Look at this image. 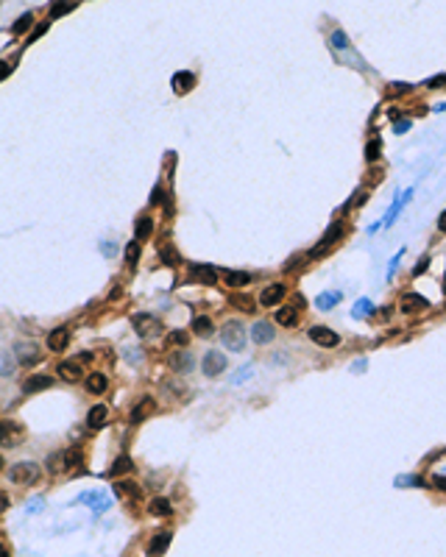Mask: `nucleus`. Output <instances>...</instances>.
Returning a JSON list of instances; mask_svg holds the SVG:
<instances>
[{
	"mask_svg": "<svg viewBox=\"0 0 446 557\" xmlns=\"http://www.w3.org/2000/svg\"><path fill=\"white\" fill-rule=\"evenodd\" d=\"M221 340H223V346L229 348V351H243V348H246V326H243L240 321L223 323Z\"/></svg>",
	"mask_w": 446,
	"mask_h": 557,
	"instance_id": "f257e3e1",
	"label": "nucleus"
},
{
	"mask_svg": "<svg viewBox=\"0 0 446 557\" xmlns=\"http://www.w3.org/2000/svg\"><path fill=\"white\" fill-rule=\"evenodd\" d=\"M137 335L142 337V340H151V337L162 335V321H159L156 315H151V312H137V315L132 318Z\"/></svg>",
	"mask_w": 446,
	"mask_h": 557,
	"instance_id": "f03ea898",
	"label": "nucleus"
},
{
	"mask_svg": "<svg viewBox=\"0 0 446 557\" xmlns=\"http://www.w3.org/2000/svg\"><path fill=\"white\" fill-rule=\"evenodd\" d=\"M22 437H25L22 424H17V421H0V446L14 449Z\"/></svg>",
	"mask_w": 446,
	"mask_h": 557,
	"instance_id": "7ed1b4c3",
	"label": "nucleus"
},
{
	"mask_svg": "<svg viewBox=\"0 0 446 557\" xmlns=\"http://www.w3.org/2000/svg\"><path fill=\"white\" fill-rule=\"evenodd\" d=\"M9 477L14 485H34L39 479V465L37 463H17L9 471Z\"/></svg>",
	"mask_w": 446,
	"mask_h": 557,
	"instance_id": "20e7f679",
	"label": "nucleus"
},
{
	"mask_svg": "<svg viewBox=\"0 0 446 557\" xmlns=\"http://www.w3.org/2000/svg\"><path fill=\"white\" fill-rule=\"evenodd\" d=\"M307 335H310V340H312V343H318L321 348H335L337 343H340V337H337L332 329H326V326H312V329L307 331Z\"/></svg>",
	"mask_w": 446,
	"mask_h": 557,
	"instance_id": "39448f33",
	"label": "nucleus"
},
{
	"mask_svg": "<svg viewBox=\"0 0 446 557\" xmlns=\"http://www.w3.org/2000/svg\"><path fill=\"white\" fill-rule=\"evenodd\" d=\"M427 307H430V301H427L424 295H418V293H407V295H402V301H399V310L407 312V315H413V312H424Z\"/></svg>",
	"mask_w": 446,
	"mask_h": 557,
	"instance_id": "423d86ee",
	"label": "nucleus"
},
{
	"mask_svg": "<svg viewBox=\"0 0 446 557\" xmlns=\"http://www.w3.org/2000/svg\"><path fill=\"white\" fill-rule=\"evenodd\" d=\"M59 379H64V382H78V379H84V368H81L78 359H67V363H59Z\"/></svg>",
	"mask_w": 446,
	"mask_h": 557,
	"instance_id": "0eeeda50",
	"label": "nucleus"
},
{
	"mask_svg": "<svg viewBox=\"0 0 446 557\" xmlns=\"http://www.w3.org/2000/svg\"><path fill=\"white\" fill-rule=\"evenodd\" d=\"M201 368H204L206 376H218V373H223V368H226V357L221 351H209L204 357V365H201Z\"/></svg>",
	"mask_w": 446,
	"mask_h": 557,
	"instance_id": "6e6552de",
	"label": "nucleus"
},
{
	"mask_svg": "<svg viewBox=\"0 0 446 557\" xmlns=\"http://www.w3.org/2000/svg\"><path fill=\"white\" fill-rule=\"evenodd\" d=\"M273 337H276L273 323H268V321H257V323H254V329H251V340H254V343L265 346V343H271Z\"/></svg>",
	"mask_w": 446,
	"mask_h": 557,
	"instance_id": "1a4fd4ad",
	"label": "nucleus"
},
{
	"mask_svg": "<svg viewBox=\"0 0 446 557\" xmlns=\"http://www.w3.org/2000/svg\"><path fill=\"white\" fill-rule=\"evenodd\" d=\"M70 343V329L67 326H59V329H53L50 335H47V348L50 351H64Z\"/></svg>",
	"mask_w": 446,
	"mask_h": 557,
	"instance_id": "9d476101",
	"label": "nucleus"
},
{
	"mask_svg": "<svg viewBox=\"0 0 446 557\" xmlns=\"http://www.w3.org/2000/svg\"><path fill=\"white\" fill-rule=\"evenodd\" d=\"M168 365H170L176 373H187V371L195 365V359H193V354H187V351H173V354L168 357Z\"/></svg>",
	"mask_w": 446,
	"mask_h": 557,
	"instance_id": "9b49d317",
	"label": "nucleus"
},
{
	"mask_svg": "<svg viewBox=\"0 0 446 557\" xmlns=\"http://www.w3.org/2000/svg\"><path fill=\"white\" fill-rule=\"evenodd\" d=\"M284 293H287V290H284V284H271V287L263 290V295H259V304H263V307H276L279 301L284 298Z\"/></svg>",
	"mask_w": 446,
	"mask_h": 557,
	"instance_id": "f8f14e48",
	"label": "nucleus"
},
{
	"mask_svg": "<svg viewBox=\"0 0 446 557\" xmlns=\"http://www.w3.org/2000/svg\"><path fill=\"white\" fill-rule=\"evenodd\" d=\"M53 384L50 376H45V373H37V376H28L25 382H22V390L25 393H39V390H47Z\"/></svg>",
	"mask_w": 446,
	"mask_h": 557,
	"instance_id": "ddd939ff",
	"label": "nucleus"
},
{
	"mask_svg": "<svg viewBox=\"0 0 446 557\" xmlns=\"http://www.w3.org/2000/svg\"><path fill=\"white\" fill-rule=\"evenodd\" d=\"M153 410H156V401H153V399H142V401H137V407L132 410V424H140V421H145Z\"/></svg>",
	"mask_w": 446,
	"mask_h": 557,
	"instance_id": "4468645a",
	"label": "nucleus"
},
{
	"mask_svg": "<svg viewBox=\"0 0 446 557\" xmlns=\"http://www.w3.org/2000/svg\"><path fill=\"white\" fill-rule=\"evenodd\" d=\"M170 541H173V532H159L156 538H153L151 543H148V554L151 557H156V554H162L165 549L170 546Z\"/></svg>",
	"mask_w": 446,
	"mask_h": 557,
	"instance_id": "2eb2a0df",
	"label": "nucleus"
},
{
	"mask_svg": "<svg viewBox=\"0 0 446 557\" xmlns=\"http://www.w3.org/2000/svg\"><path fill=\"white\" fill-rule=\"evenodd\" d=\"M17 354H20V363L22 365H34V363H39V351H37V346H31V343H25V346H22V343H17V348H14Z\"/></svg>",
	"mask_w": 446,
	"mask_h": 557,
	"instance_id": "dca6fc26",
	"label": "nucleus"
},
{
	"mask_svg": "<svg viewBox=\"0 0 446 557\" xmlns=\"http://www.w3.org/2000/svg\"><path fill=\"white\" fill-rule=\"evenodd\" d=\"M340 234H343V223H335V226H329V232H326L324 237H321V242H318V251H315L312 257H321V254H324L326 248H329V242H332V240H337Z\"/></svg>",
	"mask_w": 446,
	"mask_h": 557,
	"instance_id": "f3484780",
	"label": "nucleus"
},
{
	"mask_svg": "<svg viewBox=\"0 0 446 557\" xmlns=\"http://www.w3.org/2000/svg\"><path fill=\"white\" fill-rule=\"evenodd\" d=\"M193 87H195V75H193V73H176V75H173V90H176V92L184 95V92L193 90Z\"/></svg>",
	"mask_w": 446,
	"mask_h": 557,
	"instance_id": "a211bd4d",
	"label": "nucleus"
},
{
	"mask_svg": "<svg viewBox=\"0 0 446 557\" xmlns=\"http://www.w3.org/2000/svg\"><path fill=\"white\" fill-rule=\"evenodd\" d=\"M106 387H109V379H106L103 373H92V376L87 379V390H89V393H95V396L106 393Z\"/></svg>",
	"mask_w": 446,
	"mask_h": 557,
	"instance_id": "6ab92c4d",
	"label": "nucleus"
},
{
	"mask_svg": "<svg viewBox=\"0 0 446 557\" xmlns=\"http://www.w3.org/2000/svg\"><path fill=\"white\" fill-rule=\"evenodd\" d=\"M276 323L296 326V323H299V310H296V307H282V310L276 312Z\"/></svg>",
	"mask_w": 446,
	"mask_h": 557,
	"instance_id": "aec40b11",
	"label": "nucleus"
},
{
	"mask_svg": "<svg viewBox=\"0 0 446 557\" xmlns=\"http://www.w3.org/2000/svg\"><path fill=\"white\" fill-rule=\"evenodd\" d=\"M248 282H251V276H248L246 270H229V273H226V284H229L231 290H237V287H246Z\"/></svg>",
	"mask_w": 446,
	"mask_h": 557,
	"instance_id": "412c9836",
	"label": "nucleus"
},
{
	"mask_svg": "<svg viewBox=\"0 0 446 557\" xmlns=\"http://www.w3.org/2000/svg\"><path fill=\"white\" fill-rule=\"evenodd\" d=\"M410 195H413V189H407V192H404V195H399V198H396V201H393V206H390V209H388V215H385V220H382V226H390V223H393V220H396V215H399V209H402V206H404V201H407V198H410Z\"/></svg>",
	"mask_w": 446,
	"mask_h": 557,
	"instance_id": "4be33fe9",
	"label": "nucleus"
},
{
	"mask_svg": "<svg viewBox=\"0 0 446 557\" xmlns=\"http://www.w3.org/2000/svg\"><path fill=\"white\" fill-rule=\"evenodd\" d=\"M106 415H109V410H106L103 404H95L92 410H89V415H87V424L89 426H100L106 421Z\"/></svg>",
	"mask_w": 446,
	"mask_h": 557,
	"instance_id": "5701e85b",
	"label": "nucleus"
},
{
	"mask_svg": "<svg viewBox=\"0 0 446 557\" xmlns=\"http://www.w3.org/2000/svg\"><path fill=\"white\" fill-rule=\"evenodd\" d=\"M132 468H134L132 457H117L115 463H112V468H109V477H120V474H128Z\"/></svg>",
	"mask_w": 446,
	"mask_h": 557,
	"instance_id": "b1692460",
	"label": "nucleus"
},
{
	"mask_svg": "<svg viewBox=\"0 0 446 557\" xmlns=\"http://www.w3.org/2000/svg\"><path fill=\"white\" fill-rule=\"evenodd\" d=\"M148 513H151V515H170V513H173V507H170L168 499L159 496V499H153L151 505H148Z\"/></svg>",
	"mask_w": 446,
	"mask_h": 557,
	"instance_id": "393cba45",
	"label": "nucleus"
},
{
	"mask_svg": "<svg viewBox=\"0 0 446 557\" xmlns=\"http://www.w3.org/2000/svg\"><path fill=\"white\" fill-rule=\"evenodd\" d=\"M193 331H195V335H201V337H212V331H215V329H212V321H209V318L198 315V318L193 321Z\"/></svg>",
	"mask_w": 446,
	"mask_h": 557,
	"instance_id": "a878e982",
	"label": "nucleus"
},
{
	"mask_svg": "<svg viewBox=\"0 0 446 557\" xmlns=\"http://www.w3.org/2000/svg\"><path fill=\"white\" fill-rule=\"evenodd\" d=\"M151 232H153V220L151 217H140L134 226V237L137 240H145V237H151Z\"/></svg>",
	"mask_w": 446,
	"mask_h": 557,
	"instance_id": "bb28decb",
	"label": "nucleus"
},
{
	"mask_svg": "<svg viewBox=\"0 0 446 557\" xmlns=\"http://www.w3.org/2000/svg\"><path fill=\"white\" fill-rule=\"evenodd\" d=\"M159 259H162L165 265H170V268H173V265H178V259H181V257H178V251H176L173 245H162V248H159Z\"/></svg>",
	"mask_w": 446,
	"mask_h": 557,
	"instance_id": "cd10ccee",
	"label": "nucleus"
},
{
	"mask_svg": "<svg viewBox=\"0 0 446 557\" xmlns=\"http://www.w3.org/2000/svg\"><path fill=\"white\" fill-rule=\"evenodd\" d=\"M337 301H340V293H321L318 298H315V307H318V310H329V307H335Z\"/></svg>",
	"mask_w": 446,
	"mask_h": 557,
	"instance_id": "c85d7f7f",
	"label": "nucleus"
},
{
	"mask_svg": "<svg viewBox=\"0 0 446 557\" xmlns=\"http://www.w3.org/2000/svg\"><path fill=\"white\" fill-rule=\"evenodd\" d=\"M231 307H237V310H243V312H254V301L248 298V295H240V293H231Z\"/></svg>",
	"mask_w": 446,
	"mask_h": 557,
	"instance_id": "c756f323",
	"label": "nucleus"
},
{
	"mask_svg": "<svg viewBox=\"0 0 446 557\" xmlns=\"http://www.w3.org/2000/svg\"><path fill=\"white\" fill-rule=\"evenodd\" d=\"M47 468H50L53 474L64 471V468H67V452H59V454H53V457L47 460Z\"/></svg>",
	"mask_w": 446,
	"mask_h": 557,
	"instance_id": "7c9ffc66",
	"label": "nucleus"
},
{
	"mask_svg": "<svg viewBox=\"0 0 446 557\" xmlns=\"http://www.w3.org/2000/svg\"><path fill=\"white\" fill-rule=\"evenodd\" d=\"M193 276H195V278H198V282H204V284H215V282H218V276H215V270H212V268H209V265H201V268H198V270H195V273H193Z\"/></svg>",
	"mask_w": 446,
	"mask_h": 557,
	"instance_id": "2f4dec72",
	"label": "nucleus"
},
{
	"mask_svg": "<svg viewBox=\"0 0 446 557\" xmlns=\"http://www.w3.org/2000/svg\"><path fill=\"white\" fill-rule=\"evenodd\" d=\"M371 312H374V304H371L368 298H360V301L354 304L352 315H354V318H365V315H371Z\"/></svg>",
	"mask_w": 446,
	"mask_h": 557,
	"instance_id": "473e14b6",
	"label": "nucleus"
},
{
	"mask_svg": "<svg viewBox=\"0 0 446 557\" xmlns=\"http://www.w3.org/2000/svg\"><path fill=\"white\" fill-rule=\"evenodd\" d=\"M379 153H382V142H379V140H371V142L365 145V159H368V162H377Z\"/></svg>",
	"mask_w": 446,
	"mask_h": 557,
	"instance_id": "72a5a7b5",
	"label": "nucleus"
},
{
	"mask_svg": "<svg viewBox=\"0 0 446 557\" xmlns=\"http://www.w3.org/2000/svg\"><path fill=\"white\" fill-rule=\"evenodd\" d=\"M332 47H335V50H346V47H349V37L340 31V28L332 34Z\"/></svg>",
	"mask_w": 446,
	"mask_h": 557,
	"instance_id": "f704fd0d",
	"label": "nucleus"
},
{
	"mask_svg": "<svg viewBox=\"0 0 446 557\" xmlns=\"http://www.w3.org/2000/svg\"><path fill=\"white\" fill-rule=\"evenodd\" d=\"M137 259H140V242L132 240V242H128V248H126V262H128V265H134Z\"/></svg>",
	"mask_w": 446,
	"mask_h": 557,
	"instance_id": "c9c22d12",
	"label": "nucleus"
},
{
	"mask_svg": "<svg viewBox=\"0 0 446 557\" xmlns=\"http://www.w3.org/2000/svg\"><path fill=\"white\" fill-rule=\"evenodd\" d=\"M31 22H34V17H31V14H22V17H20V20H17V22H14V31H17V34H22V31H28V28H31Z\"/></svg>",
	"mask_w": 446,
	"mask_h": 557,
	"instance_id": "e433bc0d",
	"label": "nucleus"
},
{
	"mask_svg": "<svg viewBox=\"0 0 446 557\" xmlns=\"http://www.w3.org/2000/svg\"><path fill=\"white\" fill-rule=\"evenodd\" d=\"M170 343H173V346H187L190 335H187V331H181V329H176L173 335H170Z\"/></svg>",
	"mask_w": 446,
	"mask_h": 557,
	"instance_id": "4c0bfd02",
	"label": "nucleus"
},
{
	"mask_svg": "<svg viewBox=\"0 0 446 557\" xmlns=\"http://www.w3.org/2000/svg\"><path fill=\"white\" fill-rule=\"evenodd\" d=\"M117 490H120V493H126V496H134V499L140 496V488H137L134 482H120V485H117Z\"/></svg>",
	"mask_w": 446,
	"mask_h": 557,
	"instance_id": "58836bf2",
	"label": "nucleus"
},
{
	"mask_svg": "<svg viewBox=\"0 0 446 557\" xmlns=\"http://www.w3.org/2000/svg\"><path fill=\"white\" fill-rule=\"evenodd\" d=\"M251 373H254V371H251V365H248V368H240V371L234 373V376H231V384H243L248 376H251Z\"/></svg>",
	"mask_w": 446,
	"mask_h": 557,
	"instance_id": "ea45409f",
	"label": "nucleus"
},
{
	"mask_svg": "<svg viewBox=\"0 0 446 557\" xmlns=\"http://www.w3.org/2000/svg\"><path fill=\"white\" fill-rule=\"evenodd\" d=\"M70 9H73V6H67V3H56V6L50 9V20H53V17H59V14H67Z\"/></svg>",
	"mask_w": 446,
	"mask_h": 557,
	"instance_id": "a19ab883",
	"label": "nucleus"
},
{
	"mask_svg": "<svg viewBox=\"0 0 446 557\" xmlns=\"http://www.w3.org/2000/svg\"><path fill=\"white\" fill-rule=\"evenodd\" d=\"M427 268H430V259H427V257H421L418 262H415V268H413V276H421Z\"/></svg>",
	"mask_w": 446,
	"mask_h": 557,
	"instance_id": "79ce46f5",
	"label": "nucleus"
},
{
	"mask_svg": "<svg viewBox=\"0 0 446 557\" xmlns=\"http://www.w3.org/2000/svg\"><path fill=\"white\" fill-rule=\"evenodd\" d=\"M396 485H399V488H402V485H424V479H418V477H399V479H396Z\"/></svg>",
	"mask_w": 446,
	"mask_h": 557,
	"instance_id": "37998d69",
	"label": "nucleus"
},
{
	"mask_svg": "<svg viewBox=\"0 0 446 557\" xmlns=\"http://www.w3.org/2000/svg\"><path fill=\"white\" fill-rule=\"evenodd\" d=\"M162 198H165L162 187H153V192H151V204H153V206H156V204H162Z\"/></svg>",
	"mask_w": 446,
	"mask_h": 557,
	"instance_id": "c03bdc74",
	"label": "nucleus"
},
{
	"mask_svg": "<svg viewBox=\"0 0 446 557\" xmlns=\"http://www.w3.org/2000/svg\"><path fill=\"white\" fill-rule=\"evenodd\" d=\"M402 254H404V251H399V254H396V257H393V259H390V265H388V276H393V270H396V265H399V259H402Z\"/></svg>",
	"mask_w": 446,
	"mask_h": 557,
	"instance_id": "a18cd8bd",
	"label": "nucleus"
},
{
	"mask_svg": "<svg viewBox=\"0 0 446 557\" xmlns=\"http://www.w3.org/2000/svg\"><path fill=\"white\" fill-rule=\"evenodd\" d=\"M432 488L446 490V477H432Z\"/></svg>",
	"mask_w": 446,
	"mask_h": 557,
	"instance_id": "49530a36",
	"label": "nucleus"
},
{
	"mask_svg": "<svg viewBox=\"0 0 446 557\" xmlns=\"http://www.w3.org/2000/svg\"><path fill=\"white\" fill-rule=\"evenodd\" d=\"M45 31H47V22H42V25H37V28H34V34H31V42H34L37 37H42Z\"/></svg>",
	"mask_w": 446,
	"mask_h": 557,
	"instance_id": "de8ad7c7",
	"label": "nucleus"
},
{
	"mask_svg": "<svg viewBox=\"0 0 446 557\" xmlns=\"http://www.w3.org/2000/svg\"><path fill=\"white\" fill-rule=\"evenodd\" d=\"M393 128H396V134H402V131H407V128H410V120H402V123H396V126H393Z\"/></svg>",
	"mask_w": 446,
	"mask_h": 557,
	"instance_id": "09e8293b",
	"label": "nucleus"
},
{
	"mask_svg": "<svg viewBox=\"0 0 446 557\" xmlns=\"http://www.w3.org/2000/svg\"><path fill=\"white\" fill-rule=\"evenodd\" d=\"M78 363H81V365H84V363H92V354H89V351H81V354H78Z\"/></svg>",
	"mask_w": 446,
	"mask_h": 557,
	"instance_id": "8fccbe9b",
	"label": "nucleus"
},
{
	"mask_svg": "<svg viewBox=\"0 0 446 557\" xmlns=\"http://www.w3.org/2000/svg\"><path fill=\"white\" fill-rule=\"evenodd\" d=\"M9 73H11V67H9V64H3V62H0V78H6Z\"/></svg>",
	"mask_w": 446,
	"mask_h": 557,
	"instance_id": "3c124183",
	"label": "nucleus"
},
{
	"mask_svg": "<svg viewBox=\"0 0 446 557\" xmlns=\"http://www.w3.org/2000/svg\"><path fill=\"white\" fill-rule=\"evenodd\" d=\"M390 90H393V92H407V90H410V84H393Z\"/></svg>",
	"mask_w": 446,
	"mask_h": 557,
	"instance_id": "603ef678",
	"label": "nucleus"
},
{
	"mask_svg": "<svg viewBox=\"0 0 446 557\" xmlns=\"http://www.w3.org/2000/svg\"><path fill=\"white\" fill-rule=\"evenodd\" d=\"M6 507H9V499H6L3 493H0V513H6Z\"/></svg>",
	"mask_w": 446,
	"mask_h": 557,
	"instance_id": "864d4df0",
	"label": "nucleus"
},
{
	"mask_svg": "<svg viewBox=\"0 0 446 557\" xmlns=\"http://www.w3.org/2000/svg\"><path fill=\"white\" fill-rule=\"evenodd\" d=\"M352 371H365V359H360V363L352 365Z\"/></svg>",
	"mask_w": 446,
	"mask_h": 557,
	"instance_id": "5fc2aeb1",
	"label": "nucleus"
},
{
	"mask_svg": "<svg viewBox=\"0 0 446 557\" xmlns=\"http://www.w3.org/2000/svg\"><path fill=\"white\" fill-rule=\"evenodd\" d=\"M438 226H441V232H446V212H443L441 217H438Z\"/></svg>",
	"mask_w": 446,
	"mask_h": 557,
	"instance_id": "6e6d98bb",
	"label": "nucleus"
},
{
	"mask_svg": "<svg viewBox=\"0 0 446 557\" xmlns=\"http://www.w3.org/2000/svg\"><path fill=\"white\" fill-rule=\"evenodd\" d=\"M0 557H9V549L6 546H0Z\"/></svg>",
	"mask_w": 446,
	"mask_h": 557,
	"instance_id": "4d7b16f0",
	"label": "nucleus"
},
{
	"mask_svg": "<svg viewBox=\"0 0 446 557\" xmlns=\"http://www.w3.org/2000/svg\"><path fill=\"white\" fill-rule=\"evenodd\" d=\"M0 468H3V457H0Z\"/></svg>",
	"mask_w": 446,
	"mask_h": 557,
	"instance_id": "13d9d810",
	"label": "nucleus"
},
{
	"mask_svg": "<svg viewBox=\"0 0 446 557\" xmlns=\"http://www.w3.org/2000/svg\"><path fill=\"white\" fill-rule=\"evenodd\" d=\"M443 290H446V278H443Z\"/></svg>",
	"mask_w": 446,
	"mask_h": 557,
	"instance_id": "bf43d9fd",
	"label": "nucleus"
}]
</instances>
